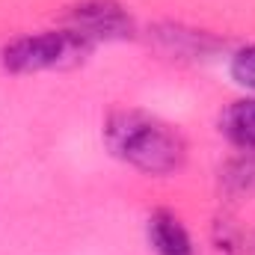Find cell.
I'll return each instance as SVG.
<instances>
[{
	"mask_svg": "<svg viewBox=\"0 0 255 255\" xmlns=\"http://www.w3.org/2000/svg\"><path fill=\"white\" fill-rule=\"evenodd\" d=\"M104 142L107 148L130 166L163 175L181 166L184 160V142L169 125H163L154 116L136 113V110H119L104 125Z\"/></svg>",
	"mask_w": 255,
	"mask_h": 255,
	"instance_id": "cell-1",
	"label": "cell"
},
{
	"mask_svg": "<svg viewBox=\"0 0 255 255\" xmlns=\"http://www.w3.org/2000/svg\"><path fill=\"white\" fill-rule=\"evenodd\" d=\"M89 51H92V42L74 30H45L36 36H21L9 42L3 51V65L15 74H30V71L74 65Z\"/></svg>",
	"mask_w": 255,
	"mask_h": 255,
	"instance_id": "cell-2",
	"label": "cell"
},
{
	"mask_svg": "<svg viewBox=\"0 0 255 255\" xmlns=\"http://www.w3.org/2000/svg\"><path fill=\"white\" fill-rule=\"evenodd\" d=\"M65 18H68V30L80 33L92 45L101 39H130L133 36L130 15L113 0H86L74 6Z\"/></svg>",
	"mask_w": 255,
	"mask_h": 255,
	"instance_id": "cell-3",
	"label": "cell"
},
{
	"mask_svg": "<svg viewBox=\"0 0 255 255\" xmlns=\"http://www.w3.org/2000/svg\"><path fill=\"white\" fill-rule=\"evenodd\" d=\"M148 244L157 255H196L190 235L169 211H157L148 217Z\"/></svg>",
	"mask_w": 255,
	"mask_h": 255,
	"instance_id": "cell-4",
	"label": "cell"
},
{
	"mask_svg": "<svg viewBox=\"0 0 255 255\" xmlns=\"http://www.w3.org/2000/svg\"><path fill=\"white\" fill-rule=\"evenodd\" d=\"M223 133L244 151H255V98L235 101L223 113Z\"/></svg>",
	"mask_w": 255,
	"mask_h": 255,
	"instance_id": "cell-5",
	"label": "cell"
},
{
	"mask_svg": "<svg viewBox=\"0 0 255 255\" xmlns=\"http://www.w3.org/2000/svg\"><path fill=\"white\" fill-rule=\"evenodd\" d=\"M232 77L241 86H247V89L255 92V45H250V48H244V51L235 54V60H232Z\"/></svg>",
	"mask_w": 255,
	"mask_h": 255,
	"instance_id": "cell-6",
	"label": "cell"
}]
</instances>
